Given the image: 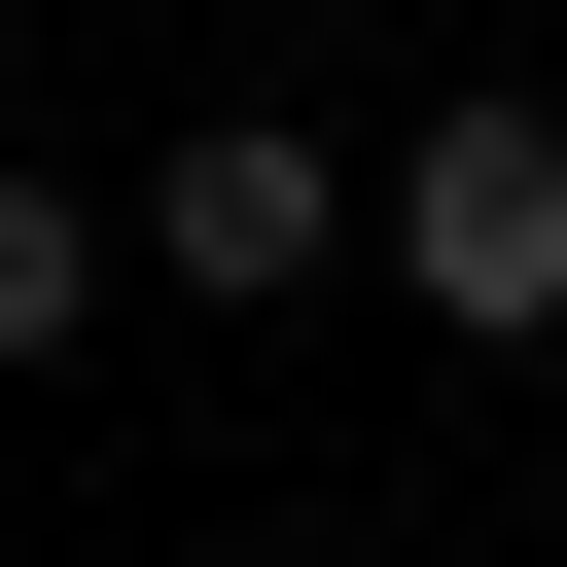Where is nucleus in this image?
<instances>
[{"mask_svg":"<svg viewBox=\"0 0 567 567\" xmlns=\"http://www.w3.org/2000/svg\"><path fill=\"white\" fill-rule=\"evenodd\" d=\"M390 284H425L461 354H532V319H567V106H425V142H390Z\"/></svg>","mask_w":567,"mask_h":567,"instance_id":"1","label":"nucleus"},{"mask_svg":"<svg viewBox=\"0 0 567 567\" xmlns=\"http://www.w3.org/2000/svg\"><path fill=\"white\" fill-rule=\"evenodd\" d=\"M319 248H354V177H319L284 106H213V142L142 177V284H319Z\"/></svg>","mask_w":567,"mask_h":567,"instance_id":"2","label":"nucleus"},{"mask_svg":"<svg viewBox=\"0 0 567 567\" xmlns=\"http://www.w3.org/2000/svg\"><path fill=\"white\" fill-rule=\"evenodd\" d=\"M71 319H106V213H71V177H0V354H71Z\"/></svg>","mask_w":567,"mask_h":567,"instance_id":"3","label":"nucleus"}]
</instances>
